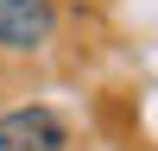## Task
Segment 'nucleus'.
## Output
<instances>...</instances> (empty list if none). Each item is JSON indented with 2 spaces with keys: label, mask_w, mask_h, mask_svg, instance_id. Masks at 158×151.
<instances>
[{
  "label": "nucleus",
  "mask_w": 158,
  "mask_h": 151,
  "mask_svg": "<svg viewBox=\"0 0 158 151\" xmlns=\"http://www.w3.org/2000/svg\"><path fill=\"white\" fill-rule=\"evenodd\" d=\"M0 151H70V126L51 107H13L0 113Z\"/></svg>",
  "instance_id": "f257e3e1"
},
{
  "label": "nucleus",
  "mask_w": 158,
  "mask_h": 151,
  "mask_svg": "<svg viewBox=\"0 0 158 151\" xmlns=\"http://www.w3.org/2000/svg\"><path fill=\"white\" fill-rule=\"evenodd\" d=\"M57 32V6L51 0H0V44L6 50H38Z\"/></svg>",
  "instance_id": "f03ea898"
}]
</instances>
